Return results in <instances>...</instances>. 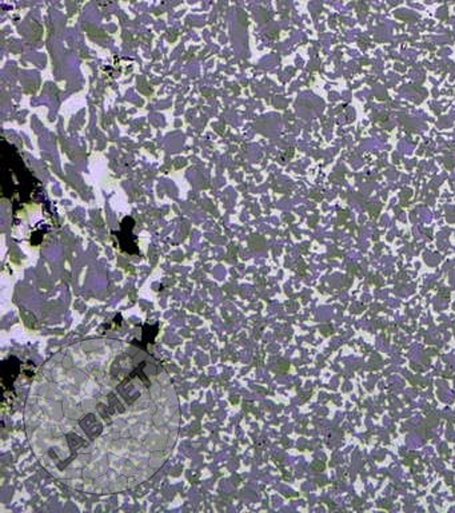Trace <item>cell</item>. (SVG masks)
I'll use <instances>...</instances> for the list:
<instances>
[{"label": "cell", "mask_w": 455, "mask_h": 513, "mask_svg": "<svg viewBox=\"0 0 455 513\" xmlns=\"http://www.w3.org/2000/svg\"><path fill=\"white\" fill-rule=\"evenodd\" d=\"M134 229V219L131 217H126L122 221V230L119 233H114L118 238L121 249L128 254H139V249L136 246L135 237L133 236Z\"/></svg>", "instance_id": "1"}, {"label": "cell", "mask_w": 455, "mask_h": 513, "mask_svg": "<svg viewBox=\"0 0 455 513\" xmlns=\"http://www.w3.org/2000/svg\"><path fill=\"white\" fill-rule=\"evenodd\" d=\"M79 424L83 428V430L86 432L87 435L91 437V440L98 437L102 432V424L99 423L95 414H87L83 420H80Z\"/></svg>", "instance_id": "2"}]
</instances>
